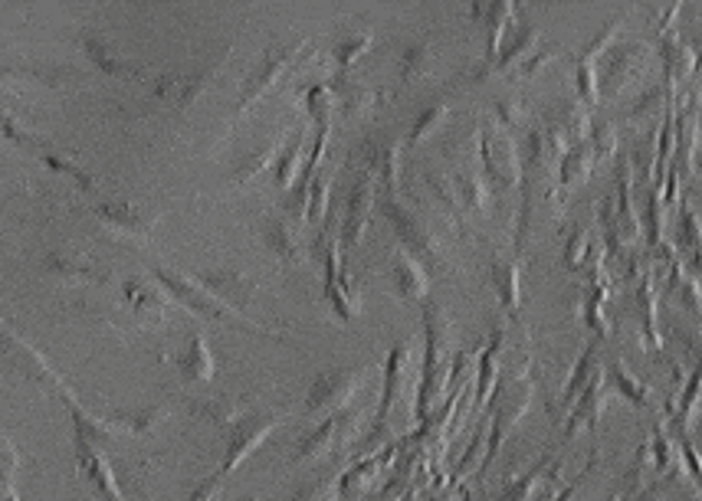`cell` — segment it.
Returning <instances> with one entry per match:
<instances>
[{
	"mask_svg": "<svg viewBox=\"0 0 702 501\" xmlns=\"http://www.w3.org/2000/svg\"><path fill=\"white\" fill-rule=\"evenodd\" d=\"M489 282L496 288V298H499L503 312L509 318H516L519 305H523V266H519V256L493 253L489 256Z\"/></svg>",
	"mask_w": 702,
	"mask_h": 501,
	"instance_id": "17",
	"label": "cell"
},
{
	"mask_svg": "<svg viewBox=\"0 0 702 501\" xmlns=\"http://www.w3.org/2000/svg\"><path fill=\"white\" fill-rule=\"evenodd\" d=\"M121 295H125L128 312L135 315L138 325H145V328H162V325L168 322L172 302H168V295H165L158 285H152L148 278L128 276L121 282Z\"/></svg>",
	"mask_w": 702,
	"mask_h": 501,
	"instance_id": "14",
	"label": "cell"
},
{
	"mask_svg": "<svg viewBox=\"0 0 702 501\" xmlns=\"http://www.w3.org/2000/svg\"><path fill=\"white\" fill-rule=\"evenodd\" d=\"M535 47H538V27H535V23H516V27L506 33L499 53L493 59V72H513Z\"/></svg>",
	"mask_w": 702,
	"mask_h": 501,
	"instance_id": "31",
	"label": "cell"
},
{
	"mask_svg": "<svg viewBox=\"0 0 702 501\" xmlns=\"http://www.w3.org/2000/svg\"><path fill=\"white\" fill-rule=\"evenodd\" d=\"M92 214L106 226H113L118 233H128V236H148L155 226H158V210H148V207H138V204H92Z\"/></svg>",
	"mask_w": 702,
	"mask_h": 501,
	"instance_id": "21",
	"label": "cell"
},
{
	"mask_svg": "<svg viewBox=\"0 0 702 501\" xmlns=\"http://www.w3.org/2000/svg\"><path fill=\"white\" fill-rule=\"evenodd\" d=\"M325 86L332 89V96H335V109H342L345 118H361V115H368V111L381 102V99H378L381 92H374V89H368L364 82L351 79L349 72H335Z\"/></svg>",
	"mask_w": 702,
	"mask_h": 501,
	"instance_id": "26",
	"label": "cell"
},
{
	"mask_svg": "<svg viewBox=\"0 0 702 501\" xmlns=\"http://www.w3.org/2000/svg\"><path fill=\"white\" fill-rule=\"evenodd\" d=\"M601 161V155H597V148H594V141L587 138L582 145H575V148H568L565 155H562V161H558V177H555V190H552V200L558 204L568 190H575L582 180H585L587 174H591V167Z\"/></svg>",
	"mask_w": 702,
	"mask_h": 501,
	"instance_id": "22",
	"label": "cell"
},
{
	"mask_svg": "<svg viewBox=\"0 0 702 501\" xmlns=\"http://www.w3.org/2000/svg\"><path fill=\"white\" fill-rule=\"evenodd\" d=\"M187 410L211 423V426H221V430H231L234 423H240L250 410H246V400L240 396H227V393H211V396H194L187 400Z\"/></svg>",
	"mask_w": 702,
	"mask_h": 501,
	"instance_id": "25",
	"label": "cell"
},
{
	"mask_svg": "<svg viewBox=\"0 0 702 501\" xmlns=\"http://www.w3.org/2000/svg\"><path fill=\"white\" fill-rule=\"evenodd\" d=\"M40 158L47 161V167H53V170H59V174H69L72 180H79V187H82V190H96V180H92L82 167L69 165V161H62V158H57V155H50V151H40Z\"/></svg>",
	"mask_w": 702,
	"mask_h": 501,
	"instance_id": "50",
	"label": "cell"
},
{
	"mask_svg": "<svg viewBox=\"0 0 702 501\" xmlns=\"http://www.w3.org/2000/svg\"><path fill=\"white\" fill-rule=\"evenodd\" d=\"M660 96H663V89L660 86H650L646 92H641L634 102H631V109H627V118H644L650 111L660 106Z\"/></svg>",
	"mask_w": 702,
	"mask_h": 501,
	"instance_id": "52",
	"label": "cell"
},
{
	"mask_svg": "<svg viewBox=\"0 0 702 501\" xmlns=\"http://www.w3.org/2000/svg\"><path fill=\"white\" fill-rule=\"evenodd\" d=\"M575 92L582 99L587 111L597 106L601 92H597V62H587L582 56H575Z\"/></svg>",
	"mask_w": 702,
	"mask_h": 501,
	"instance_id": "46",
	"label": "cell"
},
{
	"mask_svg": "<svg viewBox=\"0 0 702 501\" xmlns=\"http://www.w3.org/2000/svg\"><path fill=\"white\" fill-rule=\"evenodd\" d=\"M302 47L305 43H293V47H270L263 59L250 69V76L243 79V89H240V102L234 109V121H240L243 115H250V109L286 76V69H293L295 59L302 56Z\"/></svg>",
	"mask_w": 702,
	"mask_h": 501,
	"instance_id": "8",
	"label": "cell"
},
{
	"mask_svg": "<svg viewBox=\"0 0 702 501\" xmlns=\"http://www.w3.org/2000/svg\"><path fill=\"white\" fill-rule=\"evenodd\" d=\"M221 489H224V475H221V472H214V475L201 479L184 501H214L217 495H221Z\"/></svg>",
	"mask_w": 702,
	"mask_h": 501,
	"instance_id": "51",
	"label": "cell"
},
{
	"mask_svg": "<svg viewBox=\"0 0 702 501\" xmlns=\"http://www.w3.org/2000/svg\"><path fill=\"white\" fill-rule=\"evenodd\" d=\"M408 361L410 344L408 341H398V344L388 351V361H384V390H381V403H378V416H374V436L384 430V423H388V416H391V406L398 403V396H401V390H404Z\"/></svg>",
	"mask_w": 702,
	"mask_h": 501,
	"instance_id": "19",
	"label": "cell"
},
{
	"mask_svg": "<svg viewBox=\"0 0 702 501\" xmlns=\"http://www.w3.org/2000/svg\"><path fill=\"white\" fill-rule=\"evenodd\" d=\"M109 433L113 436H131V440H145L152 436L165 420H168V406L158 403V406H145V410H135V413H113V416H103Z\"/></svg>",
	"mask_w": 702,
	"mask_h": 501,
	"instance_id": "29",
	"label": "cell"
},
{
	"mask_svg": "<svg viewBox=\"0 0 702 501\" xmlns=\"http://www.w3.org/2000/svg\"><path fill=\"white\" fill-rule=\"evenodd\" d=\"M378 204V180L371 170H354L349 194H345V214H342V229H339V246L342 256L349 259V253L358 249V243L364 239L368 217Z\"/></svg>",
	"mask_w": 702,
	"mask_h": 501,
	"instance_id": "9",
	"label": "cell"
},
{
	"mask_svg": "<svg viewBox=\"0 0 702 501\" xmlns=\"http://www.w3.org/2000/svg\"><path fill=\"white\" fill-rule=\"evenodd\" d=\"M280 151H283V141L276 138L273 145H266V148H260V151H253L250 158H243L240 165H236V170L231 174V184L234 187H243L246 180H253V177H260L266 167H273L276 165V158H280Z\"/></svg>",
	"mask_w": 702,
	"mask_h": 501,
	"instance_id": "40",
	"label": "cell"
},
{
	"mask_svg": "<svg viewBox=\"0 0 702 501\" xmlns=\"http://www.w3.org/2000/svg\"><path fill=\"white\" fill-rule=\"evenodd\" d=\"M646 47L641 43H614L607 53L597 59V92L601 99H614L621 96L644 69Z\"/></svg>",
	"mask_w": 702,
	"mask_h": 501,
	"instance_id": "11",
	"label": "cell"
},
{
	"mask_svg": "<svg viewBox=\"0 0 702 501\" xmlns=\"http://www.w3.org/2000/svg\"><path fill=\"white\" fill-rule=\"evenodd\" d=\"M555 56H558V47H555V43H548V47H535V50H532V53H528L526 59L513 69V72H516L519 79H532V76H538V69H545Z\"/></svg>",
	"mask_w": 702,
	"mask_h": 501,
	"instance_id": "48",
	"label": "cell"
},
{
	"mask_svg": "<svg viewBox=\"0 0 702 501\" xmlns=\"http://www.w3.org/2000/svg\"><path fill=\"white\" fill-rule=\"evenodd\" d=\"M528 406H532V381L526 377V371L516 377H499L496 396H493V433H489V449H486V465L496 459L506 436L519 426Z\"/></svg>",
	"mask_w": 702,
	"mask_h": 501,
	"instance_id": "5",
	"label": "cell"
},
{
	"mask_svg": "<svg viewBox=\"0 0 702 501\" xmlns=\"http://www.w3.org/2000/svg\"><path fill=\"white\" fill-rule=\"evenodd\" d=\"M43 269H47L50 276H57L59 282H69V285H79V282L103 285V282H109V273H106V269H99L92 259L72 256V253H47Z\"/></svg>",
	"mask_w": 702,
	"mask_h": 501,
	"instance_id": "28",
	"label": "cell"
},
{
	"mask_svg": "<svg viewBox=\"0 0 702 501\" xmlns=\"http://www.w3.org/2000/svg\"><path fill=\"white\" fill-rule=\"evenodd\" d=\"M479 165H482V174L489 177V190H496V194H509L523 180L519 145L496 121L479 125Z\"/></svg>",
	"mask_w": 702,
	"mask_h": 501,
	"instance_id": "4",
	"label": "cell"
},
{
	"mask_svg": "<svg viewBox=\"0 0 702 501\" xmlns=\"http://www.w3.org/2000/svg\"><path fill=\"white\" fill-rule=\"evenodd\" d=\"M597 341H587L585 351L578 354V361H575V367H572V374H568V381H565V387H562V400H558V406L562 410H572V403L582 396V390L591 384V377L597 374Z\"/></svg>",
	"mask_w": 702,
	"mask_h": 501,
	"instance_id": "34",
	"label": "cell"
},
{
	"mask_svg": "<svg viewBox=\"0 0 702 501\" xmlns=\"http://www.w3.org/2000/svg\"><path fill=\"white\" fill-rule=\"evenodd\" d=\"M368 377L364 367H332V371H322L309 390H305V400H302V410L305 416H332V413H342L349 410L351 396L361 390Z\"/></svg>",
	"mask_w": 702,
	"mask_h": 501,
	"instance_id": "6",
	"label": "cell"
},
{
	"mask_svg": "<svg viewBox=\"0 0 702 501\" xmlns=\"http://www.w3.org/2000/svg\"><path fill=\"white\" fill-rule=\"evenodd\" d=\"M227 56H231V47L221 50V56H217L214 62L194 69V72H184V76H181V72H165V76H158L155 86H152L155 99H158V102H172L177 111L191 109V106L204 96V89L217 79V69L224 66Z\"/></svg>",
	"mask_w": 702,
	"mask_h": 501,
	"instance_id": "10",
	"label": "cell"
},
{
	"mask_svg": "<svg viewBox=\"0 0 702 501\" xmlns=\"http://www.w3.org/2000/svg\"><path fill=\"white\" fill-rule=\"evenodd\" d=\"M637 308H641V318H644V347H650V351H660V334H656V312H653V285H650V276L641 278V285H637Z\"/></svg>",
	"mask_w": 702,
	"mask_h": 501,
	"instance_id": "47",
	"label": "cell"
},
{
	"mask_svg": "<svg viewBox=\"0 0 702 501\" xmlns=\"http://www.w3.org/2000/svg\"><path fill=\"white\" fill-rule=\"evenodd\" d=\"M172 361H175L181 381H187V384H211V381H214V374H217L214 351H211L207 337H204L201 332L191 334L187 347H184V351H177Z\"/></svg>",
	"mask_w": 702,
	"mask_h": 501,
	"instance_id": "23",
	"label": "cell"
},
{
	"mask_svg": "<svg viewBox=\"0 0 702 501\" xmlns=\"http://www.w3.org/2000/svg\"><path fill=\"white\" fill-rule=\"evenodd\" d=\"M423 180H427V187H430V194L437 197V204L443 207V214L454 220V226L460 229V236H467L472 239L476 233H472V226H469V217L467 210H464V204L457 200V194H454V184L443 177V174H433V170H427L423 174Z\"/></svg>",
	"mask_w": 702,
	"mask_h": 501,
	"instance_id": "35",
	"label": "cell"
},
{
	"mask_svg": "<svg viewBox=\"0 0 702 501\" xmlns=\"http://www.w3.org/2000/svg\"><path fill=\"white\" fill-rule=\"evenodd\" d=\"M263 246L283 263V266H299L302 263V239L295 233V226L283 214H273L263 220Z\"/></svg>",
	"mask_w": 702,
	"mask_h": 501,
	"instance_id": "27",
	"label": "cell"
},
{
	"mask_svg": "<svg viewBox=\"0 0 702 501\" xmlns=\"http://www.w3.org/2000/svg\"><path fill=\"white\" fill-rule=\"evenodd\" d=\"M79 43H82L86 56L92 59V66H96L99 72H106V76H121V79H145V76H148L145 66H138V62L118 56L116 50H113V43H109L103 33L89 30V27L79 33Z\"/></svg>",
	"mask_w": 702,
	"mask_h": 501,
	"instance_id": "18",
	"label": "cell"
},
{
	"mask_svg": "<svg viewBox=\"0 0 702 501\" xmlns=\"http://www.w3.org/2000/svg\"><path fill=\"white\" fill-rule=\"evenodd\" d=\"M329 194H332V177L329 174H315L309 184V210H305V223L319 226L329 217Z\"/></svg>",
	"mask_w": 702,
	"mask_h": 501,
	"instance_id": "44",
	"label": "cell"
},
{
	"mask_svg": "<svg viewBox=\"0 0 702 501\" xmlns=\"http://www.w3.org/2000/svg\"><path fill=\"white\" fill-rule=\"evenodd\" d=\"M354 426H358V413L354 410H342V413L325 416L315 430H309L305 436H299V443L293 449V462L302 465V462L322 459L335 445L349 443L351 436H354Z\"/></svg>",
	"mask_w": 702,
	"mask_h": 501,
	"instance_id": "12",
	"label": "cell"
},
{
	"mask_svg": "<svg viewBox=\"0 0 702 501\" xmlns=\"http://www.w3.org/2000/svg\"><path fill=\"white\" fill-rule=\"evenodd\" d=\"M607 292H611L607 278H604V273H597V282L587 288L585 302H582V322H585V328H591V332L597 334V341H604V337H607V318H604V302H607Z\"/></svg>",
	"mask_w": 702,
	"mask_h": 501,
	"instance_id": "37",
	"label": "cell"
},
{
	"mask_svg": "<svg viewBox=\"0 0 702 501\" xmlns=\"http://www.w3.org/2000/svg\"><path fill=\"white\" fill-rule=\"evenodd\" d=\"M374 43V33H351V37H342L335 47H332V62H335V72H349L351 66L361 59V56L371 50Z\"/></svg>",
	"mask_w": 702,
	"mask_h": 501,
	"instance_id": "43",
	"label": "cell"
},
{
	"mask_svg": "<svg viewBox=\"0 0 702 501\" xmlns=\"http://www.w3.org/2000/svg\"><path fill=\"white\" fill-rule=\"evenodd\" d=\"M302 148H305V128H299L293 135V141L283 145L276 165H273V184L286 194L299 177V165H302Z\"/></svg>",
	"mask_w": 702,
	"mask_h": 501,
	"instance_id": "38",
	"label": "cell"
},
{
	"mask_svg": "<svg viewBox=\"0 0 702 501\" xmlns=\"http://www.w3.org/2000/svg\"><path fill=\"white\" fill-rule=\"evenodd\" d=\"M214 298H221L224 305H231L234 312L246 315V305L253 302L256 295V282L236 269H207L201 276H194Z\"/></svg>",
	"mask_w": 702,
	"mask_h": 501,
	"instance_id": "16",
	"label": "cell"
},
{
	"mask_svg": "<svg viewBox=\"0 0 702 501\" xmlns=\"http://www.w3.org/2000/svg\"><path fill=\"white\" fill-rule=\"evenodd\" d=\"M76 462H79L82 479L96 489V495H99V499L125 501L113 462L106 459V452L99 449V443H92V440H89V436H82V433H76Z\"/></svg>",
	"mask_w": 702,
	"mask_h": 501,
	"instance_id": "13",
	"label": "cell"
},
{
	"mask_svg": "<svg viewBox=\"0 0 702 501\" xmlns=\"http://www.w3.org/2000/svg\"><path fill=\"white\" fill-rule=\"evenodd\" d=\"M607 381H604V367H597V374L591 377V384L582 390V396L572 403V416H568V423H565V430H562V440L565 443H572L575 440V433L578 430H591V433H597V423H601V413H604V403H607Z\"/></svg>",
	"mask_w": 702,
	"mask_h": 501,
	"instance_id": "15",
	"label": "cell"
},
{
	"mask_svg": "<svg viewBox=\"0 0 702 501\" xmlns=\"http://www.w3.org/2000/svg\"><path fill=\"white\" fill-rule=\"evenodd\" d=\"M696 135L702 138V115H700V121H696Z\"/></svg>",
	"mask_w": 702,
	"mask_h": 501,
	"instance_id": "53",
	"label": "cell"
},
{
	"mask_svg": "<svg viewBox=\"0 0 702 501\" xmlns=\"http://www.w3.org/2000/svg\"><path fill=\"white\" fill-rule=\"evenodd\" d=\"M450 184H454V194H457V200L464 204L467 214H479V217L489 214V197H493V190H489V184H486L479 174H472V170H457V174L450 177Z\"/></svg>",
	"mask_w": 702,
	"mask_h": 501,
	"instance_id": "33",
	"label": "cell"
},
{
	"mask_svg": "<svg viewBox=\"0 0 702 501\" xmlns=\"http://www.w3.org/2000/svg\"><path fill=\"white\" fill-rule=\"evenodd\" d=\"M604 381H607V390L621 393L631 406L650 410V393H646L644 384H641L621 361H607V364H604Z\"/></svg>",
	"mask_w": 702,
	"mask_h": 501,
	"instance_id": "36",
	"label": "cell"
},
{
	"mask_svg": "<svg viewBox=\"0 0 702 501\" xmlns=\"http://www.w3.org/2000/svg\"><path fill=\"white\" fill-rule=\"evenodd\" d=\"M673 246L676 256L683 259V266L696 276L702 269V226L690 207V200L683 197L676 204V223H673Z\"/></svg>",
	"mask_w": 702,
	"mask_h": 501,
	"instance_id": "20",
	"label": "cell"
},
{
	"mask_svg": "<svg viewBox=\"0 0 702 501\" xmlns=\"http://www.w3.org/2000/svg\"><path fill=\"white\" fill-rule=\"evenodd\" d=\"M503 328L493 332V341L479 354V371H476V406L489 400V393L499 384V357H503Z\"/></svg>",
	"mask_w": 702,
	"mask_h": 501,
	"instance_id": "32",
	"label": "cell"
},
{
	"mask_svg": "<svg viewBox=\"0 0 702 501\" xmlns=\"http://www.w3.org/2000/svg\"><path fill=\"white\" fill-rule=\"evenodd\" d=\"M302 106L305 115L315 121V128H332V111H335V96L325 82H312L302 89Z\"/></svg>",
	"mask_w": 702,
	"mask_h": 501,
	"instance_id": "39",
	"label": "cell"
},
{
	"mask_svg": "<svg viewBox=\"0 0 702 501\" xmlns=\"http://www.w3.org/2000/svg\"><path fill=\"white\" fill-rule=\"evenodd\" d=\"M433 66V50L430 43H410L401 53V82H417L430 72Z\"/></svg>",
	"mask_w": 702,
	"mask_h": 501,
	"instance_id": "45",
	"label": "cell"
},
{
	"mask_svg": "<svg viewBox=\"0 0 702 501\" xmlns=\"http://www.w3.org/2000/svg\"><path fill=\"white\" fill-rule=\"evenodd\" d=\"M447 115H450V102L447 99H440V102H433V106H427L423 111H417V118H413V125H410L408 131V148H417L427 135H433L443 121H447Z\"/></svg>",
	"mask_w": 702,
	"mask_h": 501,
	"instance_id": "41",
	"label": "cell"
},
{
	"mask_svg": "<svg viewBox=\"0 0 702 501\" xmlns=\"http://www.w3.org/2000/svg\"><path fill=\"white\" fill-rule=\"evenodd\" d=\"M391 278H394V288L404 302H427L430 273L417 259H410L404 249H398L394 259H391Z\"/></svg>",
	"mask_w": 702,
	"mask_h": 501,
	"instance_id": "30",
	"label": "cell"
},
{
	"mask_svg": "<svg viewBox=\"0 0 702 501\" xmlns=\"http://www.w3.org/2000/svg\"><path fill=\"white\" fill-rule=\"evenodd\" d=\"M234 501H260V499H234Z\"/></svg>",
	"mask_w": 702,
	"mask_h": 501,
	"instance_id": "54",
	"label": "cell"
},
{
	"mask_svg": "<svg viewBox=\"0 0 702 501\" xmlns=\"http://www.w3.org/2000/svg\"><path fill=\"white\" fill-rule=\"evenodd\" d=\"M286 423V413H246L240 423L227 430V449H224V462H221V475H234L236 469L266 443L280 426Z\"/></svg>",
	"mask_w": 702,
	"mask_h": 501,
	"instance_id": "7",
	"label": "cell"
},
{
	"mask_svg": "<svg viewBox=\"0 0 702 501\" xmlns=\"http://www.w3.org/2000/svg\"><path fill=\"white\" fill-rule=\"evenodd\" d=\"M469 13L472 17H482V23H486V53H482V62L493 69V59L499 53L506 33L516 27V20H513L516 17V7L506 3V0H499V3H472Z\"/></svg>",
	"mask_w": 702,
	"mask_h": 501,
	"instance_id": "24",
	"label": "cell"
},
{
	"mask_svg": "<svg viewBox=\"0 0 702 501\" xmlns=\"http://www.w3.org/2000/svg\"><path fill=\"white\" fill-rule=\"evenodd\" d=\"M587 256H591V243H587V233L585 229H575V233H572V239H568V246H565V266L575 273V269L587 266Z\"/></svg>",
	"mask_w": 702,
	"mask_h": 501,
	"instance_id": "49",
	"label": "cell"
},
{
	"mask_svg": "<svg viewBox=\"0 0 702 501\" xmlns=\"http://www.w3.org/2000/svg\"><path fill=\"white\" fill-rule=\"evenodd\" d=\"M155 278L162 282V288L181 302L191 315H197V318H207V322H217V325H240V328H246V332L253 334H263V337H276V341H286V334L276 332V328H266V325H260V322H253L250 315H240L234 312L231 305H224L221 298H214L197 278L184 276V273H177L172 266H155L152 269Z\"/></svg>",
	"mask_w": 702,
	"mask_h": 501,
	"instance_id": "2",
	"label": "cell"
},
{
	"mask_svg": "<svg viewBox=\"0 0 702 501\" xmlns=\"http://www.w3.org/2000/svg\"><path fill=\"white\" fill-rule=\"evenodd\" d=\"M493 121L503 128V131H509L513 138H516V131H526L528 128V109L523 99H513V96H503V99H496L493 102Z\"/></svg>",
	"mask_w": 702,
	"mask_h": 501,
	"instance_id": "42",
	"label": "cell"
},
{
	"mask_svg": "<svg viewBox=\"0 0 702 501\" xmlns=\"http://www.w3.org/2000/svg\"><path fill=\"white\" fill-rule=\"evenodd\" d=\"M420 322H423V367H420V393H417V420H423L430 413L433 400L440 396V387L447 381L443 364H447L450 344H454V322L440 302L427 298Z\"/></svg>",
	"mask_w": 702,
	"mask_h": 501,
	"instance_id": "1",
	"label": "cell"
},
{
	"mask_svg": "<svg viewBox=\"0 0 702 501\" xmlns=\"http://www.w3.org/2000/svg\"><path fill=\"white\" fill-rule=\"evenodd\" d=\"M378 210L381 217L388 220V226L394 229L401 249L408 253L410 259H417L427 273H447L450 263L443 256V246L437 239V233L420 220L413 210H408L398 197H388V194H378Z\"/></svg>",
	"mask_w": 702,
	"mask_h": 501,
	"instance_id": "3",
	"label": "cell"
}]
</instances>
